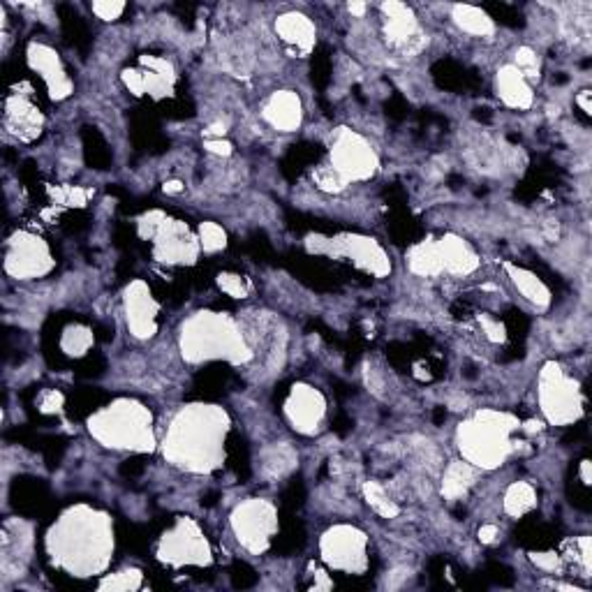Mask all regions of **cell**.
<instances>
[{"instance_id": "obj_41", "label": "cell", "mask_w": 592, "mask_h": 592, "mask_svg": "<svg viewBox=\"0 0 592 592\" xmlns=\"http://www.w3.org/2000/svg\"><path fill=\"white\" fill-rule=\"evenodd\" d=\"M65 398L58 389H44L37 398V410L42 414H61Z\"/></svg>"}, {"instance_id": "obj_31", "label": "cell", "mask_w": 592, "mask_h": 592, "mask_svg": "<svg viewBox=\"0 0 592 592\" xmlns=\"http://www.w3.org/2000/svg\"><path fill=\"white\" fill-rule=\"evenodd\" d=\"M58 345H61V352L65 354V357L81 359L93 350L95 336H93V331L86 327V324H70V327L63 329Z\"/></svg>"}, {"instance_id": "obj_25", "label": "cell", "mask_w": 592, "mask_h": 592, "mask_svg": "<svg viewBox=\"0 0 592 592\" xmlns=\"http://www.w3.org/2000/svg\"><path fill=\"white\" fill-rule=\"evenodd\" d=\"M296 465H299V454H296V449L290 442L269 444V447H264L257 456L259 475L269 481L285 479L287 475H292Z\"/></svg>"}, {"instance_id": "obj_48", "label": "cell", "mask_w": 592, "mask_h": 592, "mask_svg": "<svg viewBox=\"0 0 592 592\" xmlns=\"http://www.w3.org/2000/svg\"><path fill=\"white\" fill-rule=\"evenodd\" d=\"M347 10H350L352 14H357V17H364L368 5L366 3H350V5H347Z\"/></svg>"}, {"instance_id": "obj_17", "label": "cell", "mask_w": 592, "mask_h": 592, "mask_svg": "<svg viewBox=\"0 0 592 592\" xmlns=\"http://www.w3.org/2000/svg\"><path fill=\"white\" fill-rule=\"evenodd\" d=\"M123 310H125V324L132 338L137 340H151L158 333V315H160V301L155 299L151 287L144 280H132L123 292Z\"/></svg>"}, {"instance_id": "obj_12", "label": "cell", "mask_w": 592, "mask_h": 592, "mask_svg": "<svg viewBox=\"0 0 592 592\" xmlns=\"http://www.w3.org/2000/svg\"><path fill=\"white\" fill-rule=\"evenodd\" d=\"M320 558L340 574H364L368 569V535L357 525L338 523L320 537Z\"/></svg>"}, {"instance_id": "obj_4", "label": "cell", "mask_w": 592, "mask_h": 592, "mask_svg": "<svg viewBox=\"0 0 592 592\" xmlns=\"http://www.w3.org/2000/svg\"><path fill=\"white\" fill-rule=\"evenodd\" d=\"M91 438L111 451L148 454L158 447L151 407L137 398H116L86 421Z\"/></svg>"}, {"instance_id": "obj_7", "label": "cell", "mask_w": 592, "mask_h": 592, "mask_svg": "<svg viewBox=\"0 0 592 592\" xmlns=\"http://www.w3.org/2000/svg\"><path fill=\"white\" fill-rule=\"evenodd\" d=\"M537 403L546 424L551 426H572L586 410V396L579 380L569 377L555 361H549L539 370Z\"/></svg>"}, {"instance_id": "obj_46", "label": "cell", "mask_w": 592, "mask_h": 592, "mask_svg": "<svg viewBox=\"0 0 592 592\" xmlns=\"http://www.w3.org/2000/svg\"><path fill=\"white\" fill-rule=\"evenodd\" d=\"M590 91H581L579 95H576V105L581 107L583 114H590Z\"/></svg>"}, {"instance_id": "obj_45", "label": "cell", "mask_w": 592, "mask_h": 592, "mask_svg": "<svg viewBox=\"0 0 592 592\" xmlns=\"http://www.w3.org/2000/svg\"><path fill=\"white\" fill-rule=\"evenodd\" d=\"M498 537H500L498 525L488 523V525H481V528H479V542L481 544H495V542H498Z\"/></svg>"}, {"instance_id": "obj_9", "label": "cell", "mask_w": 592, "mask_h": 592, "mask_svg": "<svg viewBox=\"0 0 592 592\" xmlns=\"http://www.w3.org/2000/svg\"><path fill=\"white\" fill-rule=\"evenodd\" d=\"M229 528L243 551L262 555L278 535V507L266 498L243 500L229 514Z\"/></svg>"}, {"instance_id": "obj_6", "label": "cell", "mask_w": 592, "mask_h": 592, "mask_svg": "<svg viewBox=\"0 0 592 592\" xmlns=\"http://www.w3.org/2000/svg\"><path fill=\"white\" fill-rule=\"evenodd\" d=\"M139 236L151 241L153 259L167 266H190L202 255L199 236L183 220L169 218L162 211H148L137 222Z\"/></svg>"}, {"instance_id": "obj_16", "label": "cell", "mask_w": 592, "mask_h": 592, "mask_svg": "<svg viewBox=\"0 0 592 592\" xmlns=\"http://www.w3.org/2000/svg\"><path fill=\"white\" fill-rule=\"evenodd\" d=\"M382 33L384 40L401 56L417 54L424 47V31H421L417 14L403 3H384L382 7Z\"/></svg>"}, {"instance_id": "obj_14", "label": "cell", "mask_w": 592, "mask_h": 592, "mask_svg": "<svg viewBox=\"0 0 592 592\" xmlns=\"http://www.w3.org/2000/svg\"><path fill=\"white\" fill-rule=\"evenodd\" d=\"M283 414L294 433L303 435V438H313V435H320L324 431V426H327V396L317 387H313V384L296 382L294 387L287 391Z\"/></svg>"}, {"instance_id": "obj_26", "label": "cell", "mask_w": 592, "mask_h": 592, "mask_svg": "<svg viewBox=\"0 0 592 592\" xmlns=\"http://www.w3.org/2000/svg\"><path fill=\"white\" fill-rule=\"evenodd\" d=\"M505 271L509 280H512V285L516 287V292L523 296L525 301L532 303V306L539 308V310H546L553 303V294H551V287L544 283L542 278L537 276V273H532L530 269H525V266H516V264H505Z\"/></svg>"}, {"instance_id": "obj_15", "label": "cell", "mask_w": 592, "mask_h": 592, "mask_svg": "<svg viewBox=\"0 0 592 592\" xmlns=\"http://www.w3.org/2000/svg\"><path fill=\"white\" fill-rule=\"evenodd\" d=\"M123 84L137 98L148 95L153 100H165L174 95L176 70L167 58L142 56L139 58V68L123 72Z\"/></svg>"}, {"instance_id": "obj_21", "label": "cell", "mask_w": 592, "mask_h": 592, "mask_svg": "<svg viewBox=\"0 0 592 592\" xmlns=\"http://www.w3.org/2000/svg\"><path fill=\"white\" fill-rule=\"evenodd\" d=\"M276 35L296 56H308L317 44V28L303 12H285L276 19Z\"/></svg>"}, {"instance_id": "obj_27", "label": "cell", "mask_w": 592, "mask_h": 592, "mask_svg": "<svg viewBox=\"0 0 592 592\" xmlns=\"http://www.w3.org/2000/svg\"><path fill=\"white\" fill-rule=\"evenodd\" d=\"M475 479H477L475 465L463 461V458L461 461H451L447 468H444V475H442V486H440L442 498L449 502L465 498V495L470 493V488L475 486Z\"/></svg>"}, {"instance_id": "obj_35", "label": "cell", "mask_w": 592, "mask_h": 592, "mask_svg": "<svg viewBox=\"0 0 592 592\" xmlns=\"http://www.w3.org/2000/svg\"><path fill=\"white\" fill-rule=\"evenodd\" d=\"M197 236H199V246H202V253L206 255H216L220 250L227 248V232L222 229L218 222H202L197 227Z\"/></svg>"}, {"instance_id": "obj_20", "label": "cell", "mask_w": 592, "mask_h": 592, "mask_svg": "<svg viewBox=\"0 0 592 592\" xmlns=\"http://www.w3.org/2000/svg\"><path fill=\"white\" fill-rule=\"evenodd\" d=\"M0 546H3V579L24 572L28 558L33 553V525L24 518H7L0 532Z\"/></svg>"}, {"instance_id": "obj_37", "label": "cell", "mask_w": 592, "mask_h": 592, "mask_svg": "<svg viewBox=\"0 0 592 592\" xmlns=\"http://www.w3.org/2000/svg\"><path fill=\"white\" fill-rule=\"evenodd\" d=\"M313 183L320 188L322 192H329V195H338V192H343L347 188V183L343 181V176L338 172H333V169L324 162L313 172Z\"/></svg>"}, {"instance_id": "obj_42", "label": "cell", "mask_w": 592, "mask_h": 592, "mask_svg": "<svg viewBox=\"0 0 592 592\" xmlns=\"http://www.w3.org/2000/svg\"><path fill=\"white\" fill-rule=\"evenodd\" d=\"M530 560L535 562L537 569H542V572H560L562 567V555L555 553V551H546V553H530Z\"/></svg>"}, {"instance_id": "obj_19", "label": "cell", "mask_w": 592, "mask_h": 592, "mask_svg": "<svg viewBox=\"0 0 592 592\" xmlns=\"http://www.w3.org/2000/svg\"><path fill=\"white\" fill-rule=\"evenodd\" d=\"M3 128L17 142L31 144L44 130V114L31 93H10L5 100Z\"/></svg>"}, {"instance_id": "obj_36", "label": "cell", "mask_w": 592, "mask_h": 592, "mask_svg": "<svg viewBox=\"0 0 592 592\" xmlns=\"http://www.w3.org/2000/svg\"><path fill=\"white\" fill-rule=\"evenodd\" d=\"M49 195L54 199V204L81 209V206H86L88 197H91V190L79 188V185H58V188L49 190Z\"/></svg>"}, {"instance_id": "obj_40", "label": "cell", "mask_w": 592, "mask_h": 592, "mask_svg": "<svg viewBox=\"0 0 592 592\" xmlns=\"http://www.w3.org/2000/svg\"><path fill=\"white\" fill-rule=\"evenodd\" d=\"M123 0H98V3L91 5V12L102 21H116L125 12Z\"/></svg>"}, {"instance_id": "obj_30", "label": "cell", "mask_w": 592, "mask_h": 592, "mask_svg": "<svg viewBox=\"0 0 592 592\" xmlns=\"http://www.w3.org/2000/svg\"><path fill=\"white\" fill-rule=\"evenodd\" d=\"M537 507V491L528 481H514L502 495V509L507 516L523 518Z\"/></svg>"}, {"instance_id": "obj_39", "label": "cell", "mask_w": 592, "mask_h": 592, "mask_svg": "<svg viewBox=\"0 0 592 592\" xmlns=\"http://www.w3.org/2000/svg\"><path fill=\"white\" fill-rule=\"evenodd\" d=\"M514 68L523 74L525 79H537L539 77V56L535 49L530 47H518L514 56Z\"/></svg>"}, {"instance_id": "obj_3", "label": "cell", "mask_w": 592, "mask_h": 592, "mask_svg": "<svg viewBox=\"0 0 592 592\" xmlns=\"http://www.w3.org/2000/svg\"><path fill=\"white\" fill-rule=\"evenodd\" d=\"M179 350L185 364L202 366L211 361H227L232 366H246L255 359L239 320L216 310H199L181 324Z\"/></svg>"}, {"instance_id": "obj_32", "label": "cell", "mask_w": 592, "mask_h": 592, "mask_svg": "<svg viewBox=\"0 0 592 592\" xmlns=\"http://www.w3.org/2000/svg\"><path fill=\"white\" fill-rule=\"evenodd\" d=\"M220 61L225 70L246 74L253 68V47L246 40H229L220 51Z\"/></svg>"}, {"instance_id": "obj_23", "label": "cell", "mask_w": 592, "mask_h": 592, "mask_svg": "<svg viewBox=\"0 0 592 592\" xmlns=\"http://www.w3.org/2000/svg\"><path fill=\"white\" fill-rule=\"evenodd\" d=\"M435 246H438L442 269L444 273H449V276H472L481 266V259L475 253V248H472L468 241H463L461 236L444 234L442 239L435 241Z\"/></svg>"}, {"instance_id": "obj_18", "label": "cell", "mask_w": 592, "mask_h": 592, "mask_svg": "<svg viewBox=\"0 0 592 592\" xmlns=\"http://www.w3.org/2000/svg\"><path fill=\"white\" fill-rule=\"evenodd\" d=\"M26 61L28 68L42 79L44 86H47L51 100L61 102L70 98L74 91L72 79L61 61V54H58L54 47H49V44L44 42H31L26 49Z\"/></svg>"}, {"instance_id": "obj_33", "label": "cell", "mask_w": 592, "mask_h": 592, "mask_svg": "<svg viewBox=\"0 0 592 592\" xmlns=\"http://www.w3.org/2000/svg\"><path fill=\"white\" fill-rule=\"evenodd\" d=\"M364 498L368 502V507L373 509L377 516L382 518H396L401 514V507L396 505V500L391 498L387 488L382 484H377V481H366L364 484Z\"/></svg>"}, {"instance_id": "obj_24", "label": "cell", "mask_w": 592, "mask_h": 592, "mask_svg": "<svg viewBox=\"0 0 592 592\" xmlns=\"http://www.w3.org/2000/svg\"><path fill=\"white\" fill-rule=\"evenodd\" d=\"M495 93H498L502 105L509 109H530L535 105V93H532L530 81L512 63L502 65L498 74H495Z\"/></svg>"}, {"instance_id": "obj_43", "label": "cell", "mask_w": 592, "mask_h": 592, "mask_svg": "<svg viewBox=\"0 0 592 592\" xmlns=\"http://www.w3.org/2000/svg\"><path fill=\"white\" fill-rule=\"evenodd\" d=\"M479 322L488 340H493V343H502V340H505V327H502L500 322L491 320V317H479Z\"/></svg>"}, {"instance_id": "obj_29", "label": "cell", "mask_w": 592, "mask_h": 592, "mask_svg": "<svg viewBox=\"0 0 592 592\" xmlns=\"http://www.w3.org/2000/svg\"><path fill=\"white\" fill-rule=\"evenodd\" d=\"M407 266H410L414 276L421 278H438L444 273L438 246H435L433 239L414 243V246L407 250Z\"/></svg>"}, {"instance_id": "obj_2", "label": "cell", "mask_w": 592, "mask_h": 592, "mask_svg": "<svg viewBox=\"0 0 592 592\" xmlns=\"http://www.w3.org/2000/svg\"><path fill=\"white\" fill-rule=\"evenodd\" d=\"M232 419L216 403H190L169 421L160 454L188 475H213L225 465Z\"/></svg>"}, {"instance_id": "obj_5", "label": "cell", "mask_w": 592, "mask_h": 592, "mask_svg": "<svg viewBox=\"0 0 592 592\" xmlns=\"http://www.w3.org/2000/svg\"><path fill=\"white\" fill-rule=\"evenodd\" d=\"M521 428L509 412L479 410L456 428V447L463 461L477 470H498L516 454L514 433Z\"/></svg>"}, {"instance_id": "obj_1", "label": "cell", "mask_w": 592, "mask_h": 592, "mask_svg": "<svg viewBox=\"0 0 592 592\" xmlns=\"http://www.w3.org/2000/svg\"><path fill=\"white\" fill-rule=\"evenodd\" d=\"M116 551L114 521L105 509L77 502L65 507L44 532L51 567L72 579H93L109 569Z\"/></svg>"}, {"instance_id": "obj_22", "label": "cell", "mask_w": 592, "mask_h": 592, "mask_svg": "<svg viewBox=\"0 0 592 592\" xmlns=\"http://www.w3.org/2000/svg\"><path fill=\"white\" fill-rule=\"evenodd\" d=\"M262 118L271 130L294 132L303 123V102L299 93L276 91L262 107Z\"/></svg>"}, {"instance_id": "obj_8", "label": "cell", "mask_w": 592, "mask_h": 592, "mask_svg": "<svg viewBox=\"0 0 592 592\" xmlns=\"http://www.w3.org/2000/svg\"><path fill=\"white\" fill-rule=\"evenodd\" d=\"M155 560L169 569L183 567H209L213 562V549L195 518L179 516L155 542Z\"/></svg>"}, {"instance_id": "obj_10", "label": "cell", "mask_w": 592, "mask_h": 592, "mask_svg": "<svg viewBox=\"0 0 592 592\" xmlns=\"http://www.w3.org/2000/svg\"><path fill=\"white\" fill-rule=\"evenodd\" d=\"M327 165L343 176L347 185H352L373 179L380 169V158L366 137L350 128H340L331 137Z\"/></svg>"}, {"instance_id": "obj_13", "label": "cell", "mask_w": 592, "mask_h": 592, "mask_svg": "<svg viewBox=\"0 0 592 592\" xmlns=\"http://www.w3.org/2000/svg\"><path fill=\"white\" fill-rule=\"evenodd\" d=\"M56 259L49 243L28 229H19L5 241V273L14 280H37L54 271Z\"/></svg>"}, {"instance_id": "obj_47", "label": "cell", "mask_w": 592, "mask_h": 592, "mask_svg": "<svg viewBox=\"0 0 592 592\" xmlns=\"http://www.w3.org/2000/svg\"><path fill=\"white\" fill-rule=\"evenodd\" d=\"M579 475H581V481H583V484L590 486V461H581Z\"/></svg>"}, {"instance_id": "obj_28", "label": "cell", "mask_w": 592, "mask_h": 592, "mask_svg": "<svg viewBox=\"0 0 592 592\" xmlns=\"http://www.w3.org/2000/svg\"><path fill=\"white\" fill-rule=\"evenodd\" d=\"M451 19L458 26V31L472 37H493L495 21L491 14L475 5H454L451 7Z\"/></svg>"}, {"instance_id": "obj_11", "label": "cell", "mask_w": 592, "mask_h": 592, "mask_svg": "<svg viewBox=\"0 0 592 592\" xmlns=\"http://www.w3.org/2000/svg\"><path fill=\"white\" fill-rule=\"evenodd\" d=\"M308 248L313 253H324L331 257H340L352 262L357 269L370 273L375 278L389 276L391 259L380 243L370 236L361 234H340L333 239H322V236H310Z\"/></svg>"}, {"instance_id": "obj_49", "label": "cell", "mask_w": 592, "mask_h": 592, "mask_svg": "<svg viewBox=\"0 0 592 592\" xmlns=\"http://www.w3.org/2000/svg\"><path fill=\"white\" fill-rule=\"evenodd\" d=\"M181 190H183V185L179 181L165 183V192H167V195H176V192H181Z\"/></svg>"}, {"instance_id": "obj_38", "label": "cell", "mask_w": 592, "mask_h": 592, "mask_svg": "<svg viewBox=\"0 0 592 592\" xmlns=\"http://www.w3.org/2000/svg\"><path fill=\"white\" fill-rule=\"evenodd\" d=\"M216 283L220 287V292H225L227 296H232V299H246L248 292H250L248 280L243 278L241 273L222 271V273H218Z\"/></svg>"}, {"instance_id": "obj_34", "label": "cell", "mask_w": 592, "mask_h": 592, "mask_svg": "<svg viewBox=\"0 0 592 592\" xmlns=\"http://www.w3.org/2000/svg\"><path fill=\"white\" fill-rule=\"evenodd\" d=\"M144 586V574L137 567H125L118 572L102 574L98 581V590H111V592H125V590H139Z\"/></svg>"}, {"instance_id": "obj_44", "label": "cell", "mask_w": 592, "mask_h": 592, "mask_svg": "<svg viewBox=\"0 0 592 592\" xmlns=\"http://www.w3.org/2000/svg\"><path fill=\"white\" fill-rule=\"evenodd\" d=\"M204 148L213 155H218V158H229L232 155V144L225 142V139H209V142L204 144Z\"/></svg>"}]
</instances>
